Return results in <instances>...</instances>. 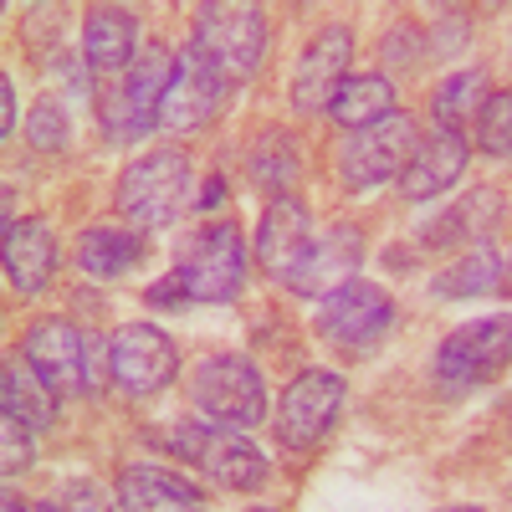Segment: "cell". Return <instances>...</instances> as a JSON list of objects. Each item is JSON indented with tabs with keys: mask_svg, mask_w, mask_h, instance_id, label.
<instances>
[{
	"mask_svg": "<svg viewBox=\"0 0 512 512\" xmlns=\"http://www.w3.org/2000/svg\"><path fill=\"white\" fill-rule=\"evenodd\" d=\"M359 256H364V236H359L354 226H333L328 236H313L303 267L292 272L287 287L303 292V297H328V292H338V287L354 282Z\"/></svg>",
	"mask_w": 512,
	"mask_h": 512,
	"instance_id": "obj_16",
	"label": "cell"
},
{
	"mask_svg": "<svg viewBox=\"0 0 512 512\" xmlns=\"http://www.w3.org/2000/svg\"><path fill=\"white\" fill-rule=\"evenodd\" d=\"M175 282L185 287L190 303H231L246 282V246L236 226L226 221L200 226L175 256Z\"/></svg>",
	"mask_w": 512,
	"mask_h": 512,
	"instance_id": "obj_4",
	"label": "cell"
},
{
	"mask_svg": "<svg viewBox=\"0 0 512 512\" xmlns=\"http://www.w3.org/2000/svg\"><path fill=\"white\" fill-rule=\"evenodd\" d=\"M344 410V379L333 369H308L297 374L287 390H282V405H277V436L292 446V451H308L328 436V425Z\"/></svg>",
	"mask_w": 512,
	"mask_h": 512,
	"instance_id": "obj_10",
	"label": "cell"
},
{
	"mask_svg": "<svg viewBox=\"0 0 512 512\" xmlns=\"http://www.w3.org/2000/svg\"><path fill=\"white\" fill-rule=\"evenodd\" d=\"M52 267H57V236H52L47 221L31 216V221L6 226V277H11V287L21 297L47 287L52 282Z\"/></svg>",
	"mask_w": 512,
	"mask_h": 512,
	"instance_id": "obj_20",
	"label": "cell"
},
{
	"mask_svg": "<svg viewBox=\"0 0 512 512\" xmlns=\"http://www.w3.org/2000/svg\"><path fill=\"white\" fill-rule=\"evenodd\" d=\"M190 205V159L180 149H154L118 175V216L134 231L175 226Z\"/></svg>",
	"mask_w": 512,
	"mask_h": 512,
	"instance_id": "obj_1",
	"label": "cell"
},
{
	"mask_svg": "<svg viewBox=\"0 0 512 512\" xmlns=\"http://www.w3.org/2000/svg\"><path fill=\"white\" fill-rule=\"evenodd\" d=\"M512 369V313L472 318L446 333V344L436 354V379L441 390H482V384L502 379Z\"/></svg>",
	"mask_w": 512,
	"mask_h": 512,
	"instance_id": "obj_3",
	"label": "cell"
},
{
	"mask_svg": "<svg viewBox=\"0 0 512 512\" xmlns=\"http://www.w3.org/2000/svg\"><path fill=\"white\" fill-rule=\"evenodd\" d=\"M349 62H354V36L349 26H323L313 36V47L297 57L292 72V108L297 113H328L338 88L349 82Z\"/></svg>",
	"mask_w": 512,
	"mask_h": 512,
	"instance_id": "obj_13",
	"label": "cell"
},
{
	"mask_svg": "<svg viewBox=\"0 0 512 512\" xmlns=\"http://www.w3.org/2000/svg\"><path fill=\"white\" fill-rule=\"evenodd\" d=\"M195 405L226 425V431H251L256 420L267 415V390H262V374H256L241 354H210L195 369Z\"/></svg>",
	"mask_w": 512,
	"mask_h": 512,
	"instance_id": "obj_8",
	"label": "cell"
},
{
	"mask_svg": "<svg viewBox=\"0 0 512 512\" xmlns=\"http://www.w3.org/2000/svg\"><path fill=\"white\" fill-rule=\"evenodd\" d=\"M169 77H175V57H169L159 41H149L144 57H134L123 88L103 98V128L113 139H139L159 123V103L169 93Z\"/></svg>",
	"mask_w": 512,
	"mask_h": 512,
	"instance_id": "obj_9",
	"label": "cell"
},
{
	"mask_svg": "<svg viewBox=\"0 0 512 512\" xmlns=\"http://www.w3.org/2000/svg\"><path fill=\"white\" fill-rule=\"evenodd\" d=\"M267 11L262 6H200L195 11V36H190V47L216 67L231 88H241V82L256 77V67H262L267 57Z\"/></svg>",
	"mask_w": 512,
	"mask_h": 512,
	"instance_id": "obj_2",
	"label": "cell"
},
{
	"mask_svg": "<svg viewBox=\"0 0 512 512\" xmlns=\"http://www.w3.org/2000/svg\"><path fill=\"white\" fill-rule=\"evenodd\" d=\"M144 251H149V236L134 226H88L77 236V267L98 282H113L128 267H139Z\"/></svg>",
	"mask_w": 512,
	"mask_h": 512,
	"instance_id": "obj_22",
	"label": "cell"
},
{
	"mask_svg": "<svg viewBox=\"0 0 512 512\" xmlns=\"http://www.w3.org/2000/svg\"><path fill=\"white\" fill-rule=\"evenodd\" d=\"M118 512H205V492L169 466H123Z\"/></svg>",
	"mask_w": 512,
	"mask_h": 512,
	"instance_id": "obj_18",
	"label": "cell"
},
{
	"mask_svg": "<svg viewBox=\"0 0 512 512\" xmlns=\"http://www.w3.org/2000/svg\"><path fill=\"white\" fill-rule=\"evenodd\" d=\"M21 349H26V364L47 379L62 400L88 390V338H82L72 323H62V318L31 323Z\"/></svg>",
	"mask_w": 512,
	"mask_h": 512,
	"instance_id": "obj_14",
	"label": "cell"
},
{
	"mask_svg": "<svg viewBox=\"0 0 512 512\" xmlns=\"http://www.w3.org/2000/svg\"><path fill=\"white\" fill-rule=\"evenodd\" d=\"M57 400H62V395H57L26 359H11L6 374H0V405H6L11 420L31 425V431H47V425L57 420Z\"/></svg>",
	"mask_w": 512,
	"mask_h": 512,
	"instance_id": "obj_23",
	"label": "cell"
},
{
	"mask_svg": "<svg viewBox=\"0 0 512 512\" xmlns=\"http://www.w3.org/2000/svg\"><path fill=\"white\" fill-rule=\"evenodd\" d=\"M6 512H21V502H16V492H6Z\"/></svg>",
	"mask_w": 512,
	"mask_h": 512,
	"instance_id": "obj_32",
	"label": "cell"
},
{
	"mask_svg": "<svg viewBox=\"0 0 512 512\" xmlns=\"http://www.w3.org/2000/svg\"><path fill=\"white\" fill-rule=\"evenodd\" d=\"M313 246V216L297 195H277L262 210V226H256V262L272 282H292V272L303 267V256Z\"/></svg>",
	"mask_w": 512,
	"mask_h": 512,
	"instance_id": "obj_15",
	"label": "cell"
},
{
	"mask_svg": "<svg viewBox=\"0 0 512 512\" xmlns=\"http://www.w3.org/2000/svg\"><path fill=\"white\" fill-rule=\"evenodd\" d=\"M502 272H507V262H502L497 246H472L431 282V292L436 297H487V292L502 287Z\"/></svg>",
	"mask_w": 512,
	"mask_h": 512,
	"instance_id": "obj_25",
	"label": "cell"
},
{
	"mask_svg": "<svg viewBox=\"0 0 512 512\" xmlns=\"http://www.w3.org/2000/svg\"><path fill=\"white\" fill-rule=\"evenodd\" d=\"M134 47H139V26L118 6H93L88 26H82V57L98 77H118L134 67Z\"/></svg>",
	"mask_w": 512,
	"mask_h": 512,
	"instance_id": "obj_21",
	"label": "cell"
},
{
	"mask_svg": "<svg viewBox=\"0 0 512 512\" xmlns=\"http://www.w3.org/2000/svg\"><path fill=\"white\" fill-rule=\"evenodd\" d=\"M180 374V354L169 344V333L154 323H123L113 333V384L134 400L159 395L169 379Z\"/></svg>",
	"mask_w": 512,
	"mask_h": 512,
	"instance_id": "obj_11",
	"label": "cell"
},
{
	"mask_svg": "<svg viewBox=\"0 0 512 512\" xmlns=\"http://www.w3.org/2000/svg\"><path fill=\"white\" fill-rule=\"evenodd\" d=\"M415 123L405 113H390L369 128H354L338 144V175H344L349 190H374L384 180L405 175V164L415 159Z\"/></svg>",
	"mask_w": 512,
	"mask_h": 512,
	"instance_id": "obj_6",
	"label": "cell"
},
{
	"mask_svg": "<svg viewBox=\"0 0 512 512\" xmlns=\"http://www.w3.org/2000/svg\"><path fill=\"white\" fill-rule=\"evenodd\" d=\"M395 328V297L374 282H349L323 297L318 308V338L338 354H369L384 344V333Z\"/></svg>",
	"mask_w": 512,
	"mask_h": 512,
	"instance_id": "obj_5",
	"label": "cell"
},
{
	"mask_svg": "<svg viewBox=\"0 0 512 512\" xmlns=\"http://www.w3.org/2000/svg\"><path fill=\"white\" fill-rule=\"evenodd\" d=\"M395 113V82L390 77H379V72H359L349 77L344 88H338L328 118L344 128V134H354V128H369L379 118H390Z\"/></svg>",
	"mask_w": 512,
	"mask_h": 512,
	"instance_id": "obj_24",
	"label": "cell"
},
{
	"mask_svg": "<svg viewBox=\"0 0 512 512\" xmlns=\"http://www.w3.org/2000/svg\"><path fill=\"white\" fill-rule=\"evenodd\" d=\"M41 512H118V507L108 502V492H103L98 482L77 477V482L57 487V492H52L47 502H41Z\"/></svg>",
	"mask_w": 512,
	"mask_h": 512,
	"instance_id": "obj_29",
	"label": "cell"
},
{
	"mask_svg": "<svg viewBox=\"0 0 512 512\" xmlns=\"http://www.w3.org/2000/svg\"><path fill=\"white\" fill-rule=\"evenodd\" d=\"M31 436H36L31 425H21L11 415L0 420V446H6V451H0V472H6V477H21L26 466H31V456H36L31 451Z\"/></svg>",
	"mask_w": 512,
	"mask_h": 512,
	"instance_id": "obj_30",
	"label": "cell"
},
{
	"mask_svg": "<svg viewBox=\"0 0 512 512\" xmlns=\"http://www.w3.org/2000/svg\"><path fill=\"white\" fill-rule=\"evenodd\" d=\"M487 72L482 67H466L456 77H446L441 88H436V128H451V134H461L472 118H482L487 108Z\"/></svg>",
	"mask_w": 512,
	"mask_h": 512,
	"instance_id": "obj_26",
	"label": "cell"
},
{
	"mask_svg": "<svg viewBox=\"0 0 512 512\" xmlns=\"http://www.w3.org/2000/svg\"><path fill=\"white\" fill-rule=\"evenodd\" d=\"M251 512H272V507H251Z\"/></svg>",
	"mask_w": 512,
	"mask_h": 512,
	"instance_id": "obj_34",
	"label": "cell"
},
{
	"mask_svg": "<svg viewBox=\"0 0 512 512\" xmlns=\"http://www.w3.org/2000/svg\"><path fill=\"white\" fill-rule=\"evenodd\" d=\"M477 149L487 159H512V93H492L477 118Z\"/></svg>",
	"mask_w": 512,
	"mask_h": 512,
	"instance_id": "obj_27",
	"label": "cell"
},
{
	"mask_svg": "<svg viewBox=\"0 0 512 512\" xmlns=\"http://www.w3.org/2000/svg\"><path fill=\"white\" fill-rule=\"evenodd\" d=\"M446 512H482V507H446Z\"/></svg>",
	"mask_w": 512,
	"mask_h": 512,
	"instance_id": "obj_33",
	"label": "cell"
},
{
	"mask_svg": "<svg viewBox=\"0 0 512 512\" xmlns=\"http://www.w3.org/2000/svg\"><path fill=\"white\" fill-rule=\"evenodd\" d=\"M169 446H175L195 472H205L216 487L226 492H256L267 487V456L246 446L236 431H226V425H180V436H169Z\"/></svg>",
	"mask_w": 512,
	"mask_h": 512,
	"instance_id": "obj_7",
	"label": "cell"
},
{
	"mask_svg": "<svg viewBox=\"0 0 512 512\" xmlns=\"http://www.w3.org/2000/svg\"><path fill=\"white\" fill-rule=\"evenodd\" d=\"M466 159H472V144H466L461 134H451V128H431V134L415 144V159L405 164V175H400L405 200H431V195L451 190L461 180Z\"/></svg>",
	"mask_w": 512,
	"mask_h": 512,
	"instance_id": "obj_17",
	"label": "cell"
},
{
	"mask_svg": "<svg viewBox=\"0 0 512 512\" xmlns=\"http://www.w3.org/2000/svg\"><path fill=\"white\" fill-rule=\"evenodd\" d=\"M502 210H507V200H502V190H492V185H477L472 195H461L446 216H436V226H425V246H436V251H446V246H487V236H492V226H502Z\"/></svg>",
	"mask_w": 512,
	"mask_h": 512,
	"instance_id": "obj_19",
	"label": "cell"
},
{
	"mask_svg": "<svg viewBox=\"0 0 512 512\" xmlns=\"http://www.w3.org/2000/svg\"><path fill=\"white\" fill-rule=\"evenodd\" d=\"M16 128V82L0 77V134H11Z\"/></svg>",
	"mask_w": 512,
	"mask_h": 512,
	"instance_id": "obj_31",
	"label": "cell"
},
{
	"mask_svg": "<svg viewBox=\"0 0 512 512\" xmlns=\"http://www.w3.org/2000/svg\"><path fill=\"white\" fill-rule=\"evenodd\" d=\"M26 139H31L41 154H62V149L72 144V118H67V108H62L57 98H41V103L31 108V118H26Z\"/></svg>",
	"mask_w": 512,
	"mask_h": 512,
	"instance_id": "obj_28",
	"label": "cell"
},
{
	"mask_svg": "<svg viewBox=\"0 0 512 512\" xmlns=\"http://www.w3.org/2000/svg\"><path fill=\"white\" fill-rule=\"evenodd\" d=\"M231 93H236L231 82L210 67L195 47H185V57H175V77H169V93L159 103V128H169V134H190V128L216 118Z\"/></svg>",
	"mask_w": 512,
	"mask_h": 512,
	"instance_id": "obj_12",
	"label": "cell"
}]
</instances>
